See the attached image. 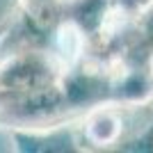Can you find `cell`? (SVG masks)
Masks as SVG:
<instances>
[{
    "label": "cell",
    "mask_w": 153,
    "mask_h": 153,
    "mask_svg": "<svg viewBox=\"0 0 153 153\" xmlns=\"http://www.w3.org/2000/svg\"><path fill=\"white\" fill-rule=\"evenodd\" d=\"M121 114L114 103H101L85 112L82 117V140L94 149H110L121 137Z\"/></svg>",
    "instance_id": "6da1fadb"
},
{
    "label": "cell",
    "mask_w": 153,
    "mask_h": 153,
    "mask_svg": "<svg viewBox=\"0 0 153 153\" xmlns=\"http://www.w3.org/2000/svg\"><path fill=\"white\" fill-rule=\"evenodd\" d=\"M23 2H25V12L27 16H32L34 25L51 30L55 23H59L64 0H23Z\"/></svg>",
    "instance_id": "7a4b0ae2"
},
{
    "label": "cell",
    "mask_w": 153,
    "mask_h": 153,
    "mask_svg": "<svg viewBox=\"0 0 153 153\" xmlns=\"http://www.w3.org/2000/svg\"><path fill=\"white\" fill-rule=\"evenodd\" d=\"M135 48L153 59V2L135 16Z\"/></svg>",
    "instance_id": "3957f363"
},
{
    "label": "cell",
    "mask_w": 153,
    "mask_h": 153,
    "mask_svg": "<svg viewBox=\"0 0 153 153\" xmlns=\"http://www.w3.org/2000/svg\"><path fill=\"white\" fill-rule=\"evenodd\" d=\"M119 151H126V153H153V121L149 123L137 137H133V140H128L126 144H121Z\"/></svg>",
    "instance_id": "277c9868"
},
{
    "label": "cell",
    "mask_w": 153,
    "mask_h": 153,
    "mask_svg": "<svg viewBox=\"0 0 153 153\" xmlns=\"http://www.w3.org/2000/svg\"><path fill=\"white\" fill-rule=\"evenodd\" d=\"M110 2H112V9L119 19H135L153 0H110Z\"/></svg>",
    "instance_id": "5b68a950"
}]
</instances>
